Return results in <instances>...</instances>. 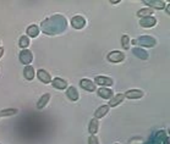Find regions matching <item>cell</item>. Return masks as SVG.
<instances>
[{"label": "cell", "mask_w": 170, "mask_h": 144, "mask_svg": "<svg viewBox=\"0 0 170 144\" xmlns=\"http://www.w3.org/2000/svg\"><path fill=\"white\" fill-rule=\"evenodd\" d=\"M107 59H108V61H110L113 63H118V62H121L125 60V54L119 50H114V51H110L107 55Z\"/></svg>", "instance_id": "cell-1"}, {"label": "cell", "mask_w": 170, "mask_h": 144, "mask_svg": "<svg viewBox=\"0 0 170 144\" xmlns=\"http://www.w3.org/2000/svg\"><path fill=\"white\" fill-rule=\"evenodd\" d=\"M71 26L75 29H82L86 26V20L81 15H76L71 19Z\"/></svg>", "instance_id": "cell-2"}, {"label": "cell", "mask_w": 170, "mask_h": 144, "mask_svg": "<svg viewBox=\"0 0 170 144\" xmlns=\"http://www.w3.org/2000/svg\"><path fill=\"white\" fill-rule=\"evenodd\" d=\"M20 61L23 63V65L28 66L29 63L33 61V54L27 49H22V51L20 53Z\"/></svg>", "instance_id": "cell-3"}, {"label": "cell", "mask_w": 170, "mask_h": 144, "mask_svg": "<svg viewBox=\"0 0 170 144\" xmlns=\"http://www.w3.org/2000/svg\"><path fill=\"white\" fill-rule=\"evenodd\" d=\"M113 83H114V81H113L111 78L109 77H105V76H97L94 78V84H99V86H103L104 87H111Z\"/></svg>", "instance_id": "cell-4"}, {"label": "cell", "mask_w": 170, "mask_h": 144, "mask_svg": "<svg viewBox=\"0 0 170 144\" xmlns=\"http://www.w3.org/2000/svg\"><path fill=\"white\" fill-rule=\"evenodd\" d=\"M37 77H38V79L40 82H43L44 84H49L50 82H52V76H50V73L48 71H45V70H38V72H37Z\"/></svg>", "instance_id": "cell-5"}, {"label": "cell", "mask_w": 170, "mask_h": 144, "mask_svg": "<svg viewBox=\"0 0 170 144\" xmlns=\"http://www.w3.org/2000/svg\"><path fill=\"white\" fill-rule=\"evenodd\" d=\"M80 86H81V88H83V89L87 91V92H94L97 89V86L94 84V82H92L91 79H88V78L81 79Z\"/></svg>", "instance_id": "cell-6"}, {"label": "cell", "mask_w": 170, "mask_h": 144, "mask_svg": "<svg viewBox=\"0 0 170 144\" xmlns=\"http://www.w3.org/2000/svg\"><path fill=\"white\" fill-rule=\"evenodd\" d=\"M52 86L54 88H56V89H59V91H62V89H66L67 88V82L65 81V79H62L60 77H56V78H53L52 79Z\"/></svg>", "instance_id": "cell-7"}, {"label": "cell", "mask_w": 170, "mask_h": 144, "mask_svg": "<svg viewBox=\"0 0 170 144\" xmlns=\"http://www.w3.org/2000/svg\"><path fill=\"white\" fill-rule=\"evenodd\" d=\"M124 95L127 99H141V98H143L144 93L140 89H130V91H127Z\"/></svg>", "instance_id": "cell-8"}, {"label": "cell", "mask_w": 170, "mask_h": 144, "mask_svg": "<svg viewBox=\"0 0 170 144\" xmlns=\"http://www.w3.org/2000/svg\"><path fill=\"white\" fill-rule=\"evenodd\" d=\"M157 23V20L151 16V17H144V19H141L140 20V26L143 27V28H151V27H154Z\"/></svg>", "instance_id": "cell-9"}, {"label": "cell", "mask_w": 170, "mask_h": 144, "mask_svg": "<svg viewBox=\"0 0 170 144\" xmlns=\"http://www.w3.org/2000/svg\"><path fill=\"white\" fill-rule=\"evenodd\" d=\"M125 99V95L123 94V93H119V94H115L114 97H113L111 99H110V101H109V108H115V106H118L119 104H121L123 103V100Z\"/></svg>", "instance_id": "cell-10"}, {"label": "cell", "mask_w": 170, "mask_h": 144, "mask_svg": "<svg viewBox=\"0 0 170 144\" xmlns=\"http://www.w3.org/2000/svg\"><path fill=\"white\" fill-rule=\"evenodd\" d=\"M146 5H149V6H153L156 9H164L166 3L163 1V0H144L143 1Z\"/></svg>", "instance_id": "cell-11"}, {"label": "cell", "mask_w": 170, "mask_h": 144, "mask_svg": "<svg viewBox=\"0 0 170 144\" xmlns=\"http://www.w3.org/2000/svg\"><path fill=\"white\" fill-rule=\"evenodd\" d=\"M34 76H36V72H34L33 66L28 65V66H26L25 68H23V77H25L27 81H32V79L34 78Z\"/></svg>", "instance_id": "cell-12"}, {"label": "cell", "mask_w": 170, "mask_h": 144, "mask_svg": "<svg viewBox=\"0 0 170 144\" xmlns=\"http://www.w3.org/2000/svg\"><path fill=\"white\" fill-rule=\"evenodd\" d=\"M108 111H109V106H108V105H102V106H99L98 109L94 111V118L98 120V118L104 117L105 115L108 114Z\"/></svg>", "instance_id": "cell-13"}, {"label": "cell", "mask_w": 170, "mask_h": 144, "mask_svg": "<svg viewBox=\"0 0 170 144\" xmlns=\"http://www.w3.org/2000/svg\"><path fill=\"white\" fill-rule=\"evenodd\" d=\"M99 128V122L97 118H92L90 121V126H88V131H90L91 135H95V133L98 132Z\"/></svg>", "instance_id": "cell-14"}, {"label": "cell", "mask_w": 170, "mask_h": 144, "mask_svg": "<svg viewBox=\"0 0 170 144\" xmlns=\"http://www.w3.org/2000/svg\"><path fill=\"white\" fill-rule=\"evenodd\" d=\"M49 100H50V94H49V93L43 94L42 97H40V99L38 100V103H37V109H43V108H45Z\"/></svg>", "instance_id": "cell-15"}, {"label": "cell", "mask_w": 170, "mask_h": 144, "mask_svg": "<svg viewBox=\"0 0 170 144\" xmlns=\"http://www.w3.org/2000/svg\"><path fill=\"white\" fill-rule=\"evenodd\" d=\"M66 95H67V98L72 101H77L78 98H80V94H78V92H77V89L75 87H70L67 89V92H66Z\"/></svg>", "instance_id": "cell-16"}, {"label": "cell", "mask_w": 170, "mask_h": 144, "mask_svg": "<svg viewBox=\"0 0 170 144\" xmlns=\"http://www.w3.org/2000/svg\"><path fill=\"white\" fill-rule=\"evenodd\" d=\"M98 95L103 99H111L113 98V91L109 89V88H100L98 91Z\"/></svg>", "instance_id": "cell-17"}, {"label": "cell", "mask_w": 170, "mask_h": 144, "mask_svg": "<svg viewBox=\"0 0 170 144\" xmlns=\"http://www.w3.org/2000/svg\"><path fill=\"white\" fill-rule=\"evenodd\" d=\"M153 15V9L152 7H144V9H141L137 11V16L140 19H144V17H151Z\"/></svg>", "instance_id": "cell-18"}, {"label": "cell", "mask_w": 170, "mask_h": 144, "mask_svg": "<svg viewBox=\"0 0 170 144\" xmlns=\"http://www.w3.org/2000/svg\"><path fill=\"white\" fill-rule=\"evenodd\" d=\"M27 36H29L31 38H36V37H38V34H39V28H38V26H36V25H31L28 28H27Z\"/></svg>", "instance_id": "cell-19"}, {"label": "cell", "mask_w": 170, "mask_h": 144, "mask_svg": "<svg viewBox=\"0 0 170 144\" xmlns=\"http://www.w3.org/2000/svg\"><path fill=\"white\" fill-rule=\"evenodd\" d=\"M19 113L17 109H5L0 111V117H7V116H14Z\"/></svg>", "instance_id": "cell-20"}, {"label": "cell", "mask_w": 170, "mask_h": 144, "mask_svg": "<svg viewBox=\"0 0 170 144\" xmlns=\"http://www.w3.org/2000/svg\"><path fill=\"white\" fill-rule=\"evenodd\" d=\"M19 45L22 48V49H26V48L29 45L28 37H27V36H22V37L20 38V41H19Z\"/></svg>", "instance_id": "cell-21"}, {"label": "cell", "mask_w": 170, "mask_h": 144, "mask_svg": "<svg viewBox=\"0 0 170 144\" xmlns=\"http://www.w3.org/2000/svg\"><path fill=\"white\" fill-rule=\"evenodd\" d=\"M121 45H123L124 49H128V48H130V37L126 34L121 37Z\"/></svg>", "instance_id": "cell-22"}, {"label": "cell", "mask_w": 170, "mask_h": 144, "mask_svg": "<svg viewBox=\"0 0 170 144\" xmlns=\"http://www.w3.org/2000/svg\"><path fill=\"white\" fill-rule=\"evenodd\" d=\"M88 144H99V142L97 139L95 135H90V138H88Z\"/></svg>", "instance_id": "cell-23"}, {"label": "cell", "mask_w": 170, "mask_h": 144, "mask_svg": "<svg viewBox=\"0 0 170 144\" xmlns=\"http://www.w3.org/2000/svg\"><path fill=\"white\" fill-rule=\"evenodd\" d=\"M3 54H4V48H3V46H0V59H1Z\"/></svg>", "instance_id": "cell-24"}, {"label": "cell", "mask_w": 170, "mask_h": 144, "mask_svg": "<svg viewBox=\"0 0 170 144\" xmlns=\"http://www.w3.org/2000/svg\"><path fill=\"white\" fill-rule=\"evenodd\" d=\"M115 144H119V143H115Z\"/></svg>", "instance_id": "cell-25"}]
</instances>
